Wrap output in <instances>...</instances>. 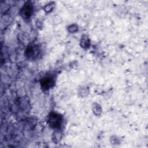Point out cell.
I'll return each instance as SVG.
<instances>
[{
	"label": "cell",
	"instance_id": "obj_1",
	"mask_svg": "<svg viewBox=\"0 0 148 148\" xmlns=\"http://www.w3.org/2000/svg\"><path fill=\"white\" fill-rule=\"evenodd\" d=\"M49 123L50 125L53 128H59L61 124V116L56 113H52L50 116Z\"/></svg>",
	"mask_w": 148,
	"mask_h": 148
},
{
	"label": "cell",
	"instance_id": "obj_2",
	"mask_svg": "<svg viewBox=\"0 0 148 148\" xmlns=\"http://www.w3.org/2000/svg\"><path fill=\"white\" fill-rule=\"evenodd\" d=\"M32 12V6L31 4L27 3L25 4L21 9V15L25 18H28L30 17Z\"/></svg>",
	"mask_w": 148,
	"mask_h": 148
},
{
	"label": "cell",
	"instance_id": "obj_3",
	"mask_svg": "<svg viewBox=\"0 0 148 148\" xmlns=\"http://www.w3.org/2000/svg\"><path fill=\"white\" fill-rule=\"evenodd\" d=\"M52 83H53V80H52L51 78L47 77L44 78L42 80V81L41 82V86L43 88L47 89V88H49L51 86Z\"/></svg>",
	"mask_w": 148,
	"mask_h": 148
}]
</instances>
